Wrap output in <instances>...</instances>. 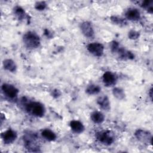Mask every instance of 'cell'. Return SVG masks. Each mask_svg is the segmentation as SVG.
I'll use <instances>...</instances> for the list:
<instances>
[{"instance_id":"obj_17","label":"cell","mask_w":153,"mask_h":153,"mask_svg":"<svg viewBox=\"0 0 153 153\" xmlns=\"http://www.w3.org/2000/svg\"><path fill=\"white\" fill-rule=\"evenodd\" d=\"M41 134L42 137L47 141H54L57 138L56 134L50 129L45 128L42 130Z\"/></svg>"},{"instance_id":"obj_4","label":"cell","mask_w":153,"mask_h":153,"mask_svg":"<svg viewBox=\"0 0 153 153\" xmlns=\"http://www.w3.org/2000/svg\"><path fill=\"white\" fill-rule=\"evenodd\" d=\"M23 142L25 148L30 152H39V146L37 142L38 136L34 132L28 131L23 135Z\"/></svg>"},{"instance_id":"obj_3","label":"cell","mask_w":153,"mask_h":153,"mask_svg":"<svg viewBox=\"0 0 153 153\" xmlns=\"http://www.w3.org/2000/svg\"><path fill=\"white\" fill-rule=\"evenodd\" d=\"M111 50L113 53L118 55V57L123 60H133L134 54L130 51L126 50L124 47L120 45V43L116 41H112L110 45Z\"/></svg>"},{"instance_id":"obj_12","label":"cell","mask_w":153,"mask_h":153,"mask_svg":"<svg viewBox=\"0 0 153 153\" xmlns=\"http://www.w3.org/2000/svg\"><path fill=\"white\" fill-rule=\"evenodd\" d=\"M126 19L130 21L136 22L138 21L141 17V14L140 11L136 8H129L125 13Z\"/></svg>"},{"instance_id":"obj_26","label":"cell","mask_w":153,"mask_h":153,"mask_svg":"<svg viewBox=\"0 0 153 153\" xmlns=\"http://www.w3.org/2000/svg\"><path fill=\"white\" fill-rule=\"evenodd\" d=\"M44 35L48 38H51L53 36V34L51 33V32L47 29H45L44 30Z\"/></svg>"},{"instance_id":"obj_19","label":"cell","mask_w":153,"mask_h":153,"mask_svg":"<svg viewBox=\"0 0 153 153\" xmlns=\"http://www.w3.org/2000/svg\"><path fill=\"white\" fill-rule=\"evenodd\" d=\"M101 91V87L100 85L95 84H91L88 85L86 89L85 93L88 95H95L99 94Z\"/></svg>"},{"instance_id":"obj_8","label":"cell","mask_w":153,"mask_h":153,"mask_svg":"<svg viewBox=\"0 0 153 153\" xmlns=\"http://www.w3.org/2000/svg\"><path fill=\"white\" fill-rule=\"evenodd\" d=\"M88 52L96 57H101L104 53V46L102 44L97 42H90L87 46Z\"/></svg>"},{"instance_id":"obj_15","label":"cell","mask_w":153,"mask_h":153,"mask_svg":"<svg viewBox=\"0 0 153 153\" xmlns=\"http://www.w3.org/2000/svg\"><path fill=\"white\" fill-rule=\"evenodd\" d=\"M4 69L10 72H15L17 70V65L11 59H4L2 62Z\"/></svg>"},{"instance_id":"obj_16","label":"cell","mask_w":153,"mask_h":153,"mask_svg":"<svg viewBox=\"0 0 153 153\" xmlns=\"http://www.w3.org/2000/svg\"><path fill=\"white\" fill-rule=\"evenodd\" d=\"M90 119L95 124H101L105 121V115L100 111H94L90 114Z\"/></svg>"},{"instance_id":"obj_14","label":"cell","mask_w":153,"mask_h":153,"mask_svg":"<svg viewBox=\"0 0 153 153\" xmlns=\"http://www.w3.org/2000/svg\"><path fill=\"white\" fill-rule=\"evenodd\" d=\"M69 126L71 130L77 134L82 133L85 130V127L82 123L78 120H71L69 123Z\"/></svg>"},{"instance_id":"obj_5","label":"cell","mask_w":153,"mask_h":153,"mask_svg":"<svg viewBox=\"0 0 153 153\" xmlns=\"http://www.w3.org/2000/svg\"><path fill=\"white\" fill-rule=\"evenodd\" d=\"M95 136L97 140L102 144L109 146L115 141V135L110 130H102L96 133Z\"/></svg>"},{"instance_id":"obj_23","label":"cell","mask_w":153,"mask_h":153,"mask_svg":"<svg viewBox=\"0 0 153 153\" xmlns=\"http://www.w3.org/2000/svg\"><path fill=\"white\" fill-rule=\"evenodd\" d=\"M34 7L38 11H43L47 8V4L45 1H37L35 2Z\"/></svg>"},{"instance_id":"obj_25","label":"cell","mask_w":153,"mask_h":153,"mask_svg":"<svg viewBox=\"0 0 153 153\" xmlns=\"http://www.w3.org/2000/svg\"><path fill=\"white\" fill-rule=\"evenodd\" d=\"M61 95L60 91L57 89H54L51 91V96L54 98H57Z\"/></svg>"},{"instance_id":"obj_24","label":"cell","mask_w":153,"mask_h":153,"mask_svg":"<svg viewBox=\"0 0 153 153\" xmlns=\"http://www.w3.org/2000/svg\"><path fill=\"white\" fill-rule=\"evenodd\" d=\"M140 36V33L135 30H130L128 33V37L130 39L136 40Z\"/></svg>"},{"instance_id":"obj_7","label":"cell","mask_w":153,"mask_h":153,"mask_svg":"<svg viewBox=\"0 0 153 153\" xmlns=\"http://www.w3.org/2000/svg\"><path fill=\"white\" fill-rule=\"evenodd\" d=\"M134 136L140 142L145 143H152V135L148 130L143 129H137L134 132Z\"/></svg>"},{"instance_id":"obj_20","label":"cell","mask_w":153,"mask_h":153,"mask_svg":"<svg viewBox=\"0 0 153 153\" xmlns=\"http://www.w3.org/2000/svg\"><path fill=\"white\" fill-rule=\"evenodd\" d=\"M110 20L113 23L120 26H124L127 25V22L126 19L117 16H112L110 17Z\"/></svg>"},{"instance_id":"obj_13","label":"cell","mask_w":153,"mask_h":153,"mask_svg":"<svg viewBox=\"0 0 153 153\" xmlns=\"http://www.w3.org/2000/svg\"><path fill=\"white\" fill-rule=\"evenodd\" d=\"M96 103L99 108L103 111H109L111 109V102L107 95L99 96L96 100Z\"/></svg>"},{"instance_id":"obj_27","label":"cell","mask_w":153,"mask_h":153,"mask_svg":"<svg viewBox=\"0 0 153 153\" xmlns=\"http://www.w3.org/2000/svg\"><path fill=\"white\" fill-rule=\"evenodd\" d=\"M149 97H150L151 100H152V87H151V88H150V90H149Z\"/></svg>"},{"instance_id":"obj_1","label":"cell","mask_w":153,"mask_h":153,"mask_svg":"<svg viewBox=\"0 0 153 153\" xmlns=\"http://www.w3.org/2000/svg\"><path fill=\"white\" fill-rule=\"evenodd\" d=\"M20 104L24 107L25 111L34 117H42L45 112V108L42 103L37 101H29L26 97H22Z\"/></svg>"},{"instance_id":"obj_18","label":"cell","mask_w":153,"mask_h":153,"mask_svg":"<svg viewBox=\"0 0 153 153\" xmlns=\"http://www.w3.org/2000/svg\"><path fill=\"white\" fill-rule=\"evenodd\" d=\"M13 14H14L16 19L20 21L24 20L26 18V13L25 10L22 7L16 5L13 8Z\"/></svg>"},{"instance_id":"obj_9","label":"cell","mask_w":153,"mask_h":153,"mask_svg":"<svg viewBox=\"0 0 153 153\" xmlns=\"http://www.w3.org/2000/svg\"><path fill=\"white\" fill-rule=\"evenodd\" d=\"M1 137L5 145H10L13 143L17 137V132L12 129V128H8L4 132L1 133Z\"/></svg>"},{"instance_id":"obj_2","label":"cell","mask_w":153,"mask_h":153,"mask_svg":"<svg viewBox=\"0 0 153 153\" xmlns=\"http://www.w3.org/2000/svg\"><path fill=\"white\" fill-rule=\"evenodd\" d=\"M24 45L28 49L33 50L38 48L41 44L39 36L33 31H27L22 37Z\"/></svg>"},{"instance_id":"obj_6","label":"cell","mask_w":153,"mask_h":153,"mask_svg":"<svg viewBox=\"0 0 153 153\" xmlns=\"http://www.w3.org/2000/svg\"><path fill=\"white\" fill-rule=\"evenodd\" d=\"M1 90L4 95L9 100H17L19 90L14 85L8 83H4L1 85Z\"/></svg>"},{"instance_id":"obj_21","label":"cell","mask_w":153,"mask_h":153,"mask_svg":"<svg viewBox=\"0 0 153 153\" xmlns=\"http://www.w3.org/2000/svg\"><path fill=\"white\" fill-rule=\"evenodd\" d=\"M112 94L118 100H123L126 97L124 90L120 87H114L112 89Z\"/></svg>"},{"instance_id":"obj_11","label":"cell","mask_w":153,"mask_h":153,"mask_svg":"<svg viewBox=\"0 0 153 153\" xmlns=\"http://www.w3.org/2000/svg\"><path fill=\"white\" fill-rule=\"evenodd\" d=\"M80 30L84 36L92 38L94 36V30L92 24L88 21H84L80 24Z\"/></svg>"},{"instance_id":"obj_22","label":"cell","mask_w":153,"mask_h":153,"mask_svg":"<svg viewBox=\"0 0 153 153\" xmlns=\"http://www.w3.org/2000/svg\"><path fill=\"white\" fill-rule=\"evenodd\" d=\"M141 7L147 11L149 13L152 14L153 13V1L146 0L142 1L140 5Z\"/></svg>"},{"instance_id":"obj_10","label":"cell","mask_w":153,"mask_h":153,"mask_svg":"<svg viewBox=\"0 0 153 153\" xmlns=\"http://www.w3.org/2000/svg\"><path fill=\"white\" fill-rule=\"evenodd\" d=\"M118 80V76L111 71H106L102 75V82L103 84L108 87L114 86Z\"/></svg>"}]
</instances>
